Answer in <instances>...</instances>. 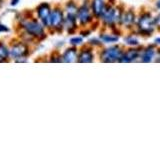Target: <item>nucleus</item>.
<instances>
[{
  "label": "nucleus",
  "mask_w": 160,
  "mask_h": 150,
  "mask_svg": "<svg viewBox=\"0 0 160 150\" xmlns=\"http://www.w3.org/2000/svg\"><path fill=\"white\" fill-rule=\"evenodd\" d=\"M37 14L40 20L45 26H50V16H51V10L47 3H42L37 8Z\"/></svg>",
  "instance_id": "nucleus-5"
},
{
  "label": "nucleus",
  "mask_w": 160,
  "mask_h": 150,
  "mask_svg": "<svg viewBox=\"0 0 160 150\" xmlns=\"http://www.w3.org/2000/svg\"><path fill=\"white\" fill-rule=\"evenodd\" d=\"M83 42V39L81 37H73L70 39V43L72 45H79Z\"/></svg>",
  "instance_id": "nucleus-18"
},
{
  "label": "nucleus",
  "mask_w": 160,
  "mask_h": 150,
  "mask_svg": "<svg viewBox=\"0 0 160 150\" xmlns=\"http://www.w3.org/2000/svg\"><path fill=\"white\" fill-rule=\"evenodd\" d=\"M18 2H19V0H12V1H11V5H12V6H14V5H16Z\"/></svg>",
  "instance_id": "nucleus-21"
},
{
  "label": "nucleus",
  "mask_w": 160,
  "mask_h": 150,
  "mask_svg": "<svg viewBox=\"0 0 160 150\" xmlns=\"http://www.w3.org/2000/svg\"><path fill=\"white\" fill-rule=\"evenodd\" d=\"M9 29L8 27L5 26L4 24H0V33H3V32H8Z\"/></svg>",
  "instance_id": "nucleus-19"
},
{
  "label": "nucleus",
  "mask_w": 160,
  "mask_h": 150,
  "mask_svg": "<svg viewBox=\"0 0 160 150\" xmlns=\"http://www.w3.org/2000/svg\"><path fill=\"white\" fill-rule=\"evenodd\" d=\"M155 25H157V26L160 27V14L156 17V19H155Z\"/></svg>",
  "instance_id": "nucleus-20"
},
{
  "label": "nucleus",
  "mask_w": 160,
  "mask_h": 150,
  "mask_svg": "<svg viewBox=\"0 0 160 150\" xmlns=\"http://www.w3.org/2000/svg\"><path fill=\"white\" fill-rule=\"evenodd\" d=\"M121 22L125 25H129V24H132L135 20V16L132 11H128L126 13H124L121 15Z\"/></svg>",
  "instance_id": "nucleus-13"
},
{
  "label": "nucleus",
  "mask_w": 160,
  "mask_h": 150,
  "mask_svg": "<svg viewBox=\"0 0 160 150\" xmlns=\"http://www.w3.org/2000/svg\"><path fill=\"white\" fill-rule=\"evenodd\" d=\"M155 19L149 14H144L138 20V28L144 34H151L154 30Z\"/></svg>",
  "instance_id": "nucleus-2"
},
{
  "label": "nucleus",
  "mask_w": 160,
  "mask_h": 150,
  "mask_svg": "<svg viewBox=\"0 0 160 150\" xmlns=\"http://www.w3.org/2000/svg\"><path fill=\"white\" fill-rule=\"evenodd\" d=\"M79 62H83V63H89L93 61V53L90 51L89 49H84L83 51H81L79 55Z\"/></svg>",
  "instance_id": "nucleus-12"
},
{
  "label": "nucleus",
  "mask_w": 160,
  "mask_h": 150,
  "mask_svg": "<svg viewBox=\"0 0 160 150\" xmlns=\"http://www.w3.org/2000/svg\"><path fill=\"white\" fill-rule=\"evenodd\" d=\"M104 3L102 0H94L92 3V11L95 14V16H101L103 11H104Z\"/></svg>",
  "instance_id": "nucleus-11"
},
{
  "label": "nucleus",
  "mask_w": 160,
  "mask_h": 150,
  "mask_svg": "<svg viewBox=\"0 0 160 150\" xmlns=\"http://www.w3.org/2000/svg\"><path fill=\"white\" fill-rule=\"evenodd\" d=\"M101 16L103 18V21L106 24H109V25L115 23L117 20L120 19V17H121V16H120V13H119L118 10L116 8H114V7H111V6L105 7Z\"/></svg>",
  "instance_id": "nucleus-4"
},
{
  "label": "nucleus",
  "mask_w": 160,
  "mask_h": 150,
  "mask_svg": "<svg viewBox=\"0 0 160 150\" xmlns=\"http://www.w3.org/2000/svg\"><path fill=\"white\" fill-rule=\"evenodd\" d=\"M125 42H126L128 45H137V44H139L138 39L133 37V36H128L126 39H125Z\"/></svg>",
  "instance_id": "nucleus-17"
},
{
  "label": "nucleus",
  "mask_w": 160,
  "mask_h": 150,
  "mask_svg": "<svg viewBox=\"0 0 160 150\" xmlns=\"http://www.w3.org/2000/svg\"><path fill=\"white\" fill-rule=\"evenodd\" d=\"M100 39L105 43H113L117 41L118 37L114 36V35H109V34H101L100 35Z\"/></svg>",
  "instance_id": "nucleus-16"
},
{
  "label": "nucleus",
  "mask_w": 160,
  "mask_h": 150,
  "mask_svg": "<svg viewBox=\"0 0 160 150\" xmlns=\"http://www.w3.org/2000/svg\"><path fill=\"white\" fill-rule=\"evenodd\" d=\"M28 54V48L25 44L23 43H17L12 46L11 50H10V55L14 59H19V58H24L26 57Z\"/></svg>",
  "instance_id": "nucleus-6"
},
{
  "label": "nucleus",
  "mask_w": 160,
  "mask_h": 150,
  "mask_svg": "<svg viewBox=\"0 0 160 150\" xmlns=\"http://www.w3.org/2000/svg\"><path fill=\"white\" fill-rule=\"evenodd\" d=\"M154 48L153 47H148L146 50L144 51L143 55H142V61L143 62H150L152 61V59L154 58Z\"/></svg>",
  "instance_id": "nucleus-14"
},
{
  "label": "nucleus",
  "mask_w": 160,
  "mask_h": 150,
  "mask_svg": "<svg viewBox=\"0 0 160 150\" xmlns=\"http://www.w3.org/2000/svg\"><path fill=\"white\" fill-rule=\"evenodd\" d=\"M122 54H123V52H122L121 48L118 46H113L108 49H105L101 55V58L104 62L119 61L120 58L122 56Z\"/></svg>",
  "instance_id": "nucleus-3"
},
{
  "label": "nucleus",
  "mask_w": 160,
  "mask_h": 150,
  "mask_svg": "<svg viewBox=\"0 0 160 150\" xmlns=\"http://www.w3.org/2000/svg\"><path fill=\"white\" fill-rule=\"evenodd\" d=\"M77 18L81 24H86L91 20V15H90V8L87 2H85L77 11Z\"/></svg>",
  "instance_id": "nucleus-7"
},
{
  "label": "nucleus",
  "mask_w": 160,
  "mask_h": 150,
  "mask_svg": "<svg viewBox=\"0 0 160 150\" xmlns=\"http://www.w3.org/2000/svg\"><path fill=\"white\" fill-rule=\"evenodd\" d=\"M139 56V52L137 51L136 49H131V50H128L127 52H125L122 54L121 58H120L119 61L121 62H132L134 61L135 59H137Z\"/></svg>",
  "instance_id": "nucleus-9"
},
{
  "label": "nucleus",
  "mask_w": 160,
  "mask_h": 150,
  "mask_svg": "<svg viewBox=\"0 0 160 150\" xmlns=\"http://www.w3.org/2000/svg\"><path fill=\"white\" fill-rule=\"evenodd\" d=\"M156 43H157V44H160V38H157V39H156Z\"/></svg>",
  "instance_id": "nucleus-22"
},
{
  "label": "nucleus",
  "mask_w": 160,
  "mask_h": 150,
  "mask_svg": "<svg viewBox=\"0 0 160 150\" xmlns=\"http://www.w3.org/2000/svg\"><path fill=\"white\" fill-rule=\"evenodd\" d=\"M23 28L25 29L28 34L35 37H42L44 36V29L42 24H40L36 20H29V21H24L22 23Z\"/></svg>",
  "instance_id": "nucleus-1"
},
{
  "label": "nucleus",
  "mask_w": 160,
  "mask_h": 150,
  "mask_svg": "<svg viewBox=\"0 0 160 150\" xmlns=\"http://www.w3.org/2000/svg\"><path fill=\"white\" fill-rule=\"evenodd\" d=\"M157 7H158V8L160 9V1H159V2L157 3Z\"/></svg>",
  "instance_id": "nucleus-23"
},
{
  "label": "nucleus",
  "mask_w": 160,
  "mask_h": 150,
  "mask_svg": "<svg viewBox=\"0 0 160 150\" xmlns=\"http://www.w3.org/2000/svg\"><path fill=\"white\" fill-rule=\"evenodd\" d=\"M64 21L63 13L60 9H55L51 12L50 16V26L53 27H60Z\"/></svg>",
  "instance_id": "nucleus-8"
},
{
  "label": "nucleus",
  "mask_w": 160,
  "mask_h": 150,
  "mask_svg": "<svg viewBox=\"0 0 160 150\" xmlns=\"http://www.w3.org/2000/svg\"><path fill=\"white\" fill-rule=\"evenodd\" d=\"M63 61L65 62H74L77 58V51L75 48H68L63 54Z\"/></svg>",
  "instance_id": "nucleus-10"
},
{
  "label": "nucleus",
  "mask_w": 160,
  "mask_h": 150,
  "mask_svg": "<svg viewBox=\"0 0 160 150\" xmlns=\"http://www.w3.org/2000/svg\"><path fill=\"white\" fill-rule=\"evenodd\" d=\"M10 51L8 50V48L2 43H0V62H3L5 60H7Z\"/></svg>",
  "instance_id": "nucleus-15"
}]
</instances>
